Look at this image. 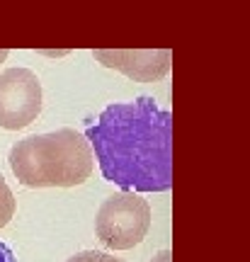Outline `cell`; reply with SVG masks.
<instances>
[{
  "label": "cell",
  "mask_w": 250,
  "mask_h": 262,
  "mask_svg": "<svg viewBox=\"0 0 250 262\" xmlns=\"http://www.w3.org/2000/svg\"><path fill=\"white\" fill-rule=\"evenodd\" d=\"M8 160L15 178L32 189L75 187L93 172L90 143L80 131L68 126L17 141Z\"/></svg>",
  "instance_id": "cell-2"
},
{
  "label": "cell",
  "mask_w": 250,
  "mask_h": 262,
  "mask_svg": "<svg viewBox=\"0 0 250 262\" xmlns=\"http://www.w3.org/2000/svg\"><path fill=\"white\" fill-rule=\"evenodd\" d=\"M5 58H8V49H0V63H3Z\"/></svg>",
  "instance_id": "cell-10"
},
{
  "label": "cell",
  "mask_w": 250,
  "mask_h": 262,
  "mask_svg": "<svg viewBox=\"0 0 250 262\" xmlns=\"http://www.w3.org/2000/svg\"><path fill=\"white\" fill-rule=\"evenodd\" d=\"M0 262H17V257H15V253L10 250L8 245L0 241Z\"/></svg>",
  "instance_id": "cell-8"
},
{
  "label": "cell",
  "mask_w": 250,
  "mask_h": 262,
  "mask_svg": "<svg viewBox=\"0 0 250 262\" xmlns=\"http://www.w3.org/2000/svg\"><path fill=\"white\" fill-rule=\"evenodd\" d=\"M41 83L29 68H8L0 73V126L25 129L41 112Z\"/></svg>",
  "instance_id": "cell-4"
},
{
  "label": "cell",
  "mask_w": 250,
  "mask_h": 262,
  "mask_svg": "<svg viewBox=\"0 0 250 262\" xmlns=\"http://www.w3.org/2000/svg\"><path fill=\"white\" fill-rule=\"evenodd\" d=\"M102 178L121 192H168L173 187V112L151 95L112 102L85 129Z\"/></svg>",
  "instance_id": "cell-1"
},
{
  "label": "cell",
  "mask_w": 250,
  "mask_h": 262,
  "mask_svg": "<svg viewBox=\"0 0 250 262\" xmlns=\"http://www.w3.org/2000/svg\"><path fill=\"white\" fill-rule=\"evenodd\" d=\"M12 216H15V196H12V189L8 187L5 178L0 175V228H5Z\"/></svg>",
  "instance_id": "cell-6"
},
{
  "label": "cell",
  "mask_w": 250,
  "mask_h": 262,
  "mask_svg": "<svg viewBox=\"0 0 250 262\" xmlns=\"http://www.w3.org/2000/svg\"><path fill=\"white\" fill-rule=\"evenodd\" d=\"M156 262H170V253H168V250H163V253L158 255V260Z\"/></svg>",
  "instance_id": "cell-9"
},
{
  "label": "cell",
  "mask_w": 250,
  "mask_h": 262,
  "mask_svg": "<svg viewBox=\"0 0 250 262\" xmlns=\"http://www.w3.org/2000/svg\"><path fill=\"white\" fill-rule=\"evenodd\" d=\"M66 262H124L119 257H114L110 253H102V250H80V253L71 255Z\"/></svg>",
  "instance_id": "cell-7"
},
{
  "label": "cell",
  "mask_w": 250,
  "mask_h": 262,
  "mask_svg": "<svg viewBox=\"0 0 250 262\" xmlns=\"http://www.w3.org/2000/svg\"><path fill=\"white\" fill-rule=\"evenodd\" d=\"M151 228V206L136 192L107 196L95 216V235L110 250H129L139 245Z\"/></svg>",
  "instance_id": "cell-3"
},
{
  "label": "cell",
  "mask_w": 250,
  "mask_h": 262,
  "mask_svg": "<svg viewBox=\"0 0 250 262\" xmlns=\"http://www.w3.org/2000/svg\"><path fill=\"white\" fill-rule=\"evenodd\" d=\"M93 56L102 66L121 71L131 80L151 83L160 80L170 71L173 54L168 49H160V51H93Z\"/></svg>",
  "instance_id": "cell-5"
}]
</instances>
